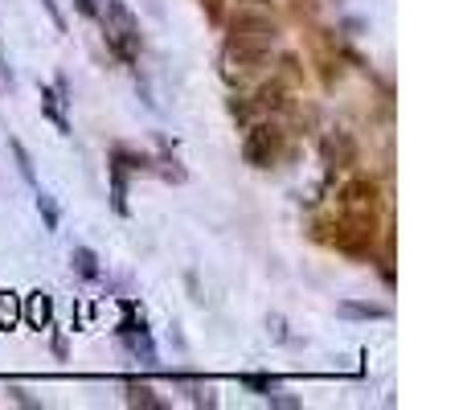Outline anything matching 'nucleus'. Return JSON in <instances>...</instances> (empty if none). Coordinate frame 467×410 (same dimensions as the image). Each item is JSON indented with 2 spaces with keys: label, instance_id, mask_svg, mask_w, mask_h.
<instances>
[{
  "label": "nucleus",
  "instance_id": "f257e3e1",
  "mask_svg": "<svg viewBox=\"0 0 467 410\" xmlns=\"http://www.w3.org/2000/svg\"><path fill=\"white\" fill-rule=\"evenodd\" d=\"M95 21L103 25L107 45H111L123 62H136L144 42H139V25H136L128 4H123V0H103V4H95Z\"/></svg>",
  "mask_w": 467,
  "mask_h": 410
},
{
  "label": "nucleus",
  "instance_id": "f03ea898",
  "mask_svg": "<svg viewBox=\"0 0 467 410\" xmlns=\"http://www.w3.org/2000/svg\"><path fill=\"white\" fill-rule=\"evenodd\" d=\"M230 37L234 42H255V45H266V50H275L279 42V21L263 4H246L230 17Z\"/></svg>",
  "mask_w": 467,
  "mask_h": 410
},
{
  "label": "nucleus",
  "instance_id": "7ed1b4c3",
  "mask_svg": "<svg viewBox=\"0 0 467 410\" xmlns=\"http://www.w3.org/2000/svg\"><path fill=\"white\" fill-rule=\"evenodd\" d=\"M283 148H287V131L279 123H255L242 140V161L250 169H271V164H279Z\"/></svg>",
  "mask_w": 467,
  "mask_h": 410
},
{
  "label": "nucleus",
  "instance_id": "20e7f679",
  "mask_svg": "<svg viewBox=\"0 0 467 410\" xmlns=\"http://www.w3.org/2000/svg\"><path fill=\"white\" fill-rule=\"evenodd\" d=\"M336 205L349 217H369L373 209L382 205V189H377V181H373V177H352V181L340 185Z\"/></svg>",
  "mask_w": 467,
  "mask_h": 410
},
{
  "label": "nucleus",
  "instance_id": "39448f33",
  "mask_svg": "<svg viewBox=\"0 0 467 410\" xmlns=\"http://www.w3.org/2000/svg\"><path fill=\"white\" fill-rule=\"evenodd\" d=\"M144 164L148 161L128 156V152L111 156V205H115V214H128V169H144Z\"/></svg>",
  "mask_w": 467,
  "mask_h": 410
},
{
  "label": "nucleus",
  "instance_id": "423d86ee",
  "mask_svg": "<svg viewBox=\"0 0 467 410\" xmlns=\"http://www.w3.org/2000/svg\"><path fill=\"white\" fill-rule=\"evenodd\" d=\"M271 58V50L266 45H255V42H226V66L230 70H242V75H250V70H258V66Z\"/></svg>",
  "mask_w": 467,
  "mask_h": 410
},
{
  "label": "nucleus",
  "instance_id": "0eeeda50",
  "mask_svg": "<svg viewBox=\"0 0 467 410\" xmlns=\"http://www.w3.org/2000/svg\"><path fill=\"white\" fill-rule=\"evenodd\" d=\"M352 161H357V144H352L349 131H332V136H324V164H328V173L349 169Z\"/></svg>",
  "mask_w": 467,
  "mask_h": 410
},
{
  "label": "nucleus",
  "instance_id": "6e6552de",
  "mask_svg": "<svg viewBox=\"0 0 467 410\" xmlns=\"http://www.w3.org/2000/svg\"><path fill=\"white\" fill-rule=\"evenodd\" d=\"M42 111L53 119V128L62 131V136H70V119H66V111H62V95L53 87H42Z\"/></svg>",
  "mask_w": 467,
  "mask_h": 410
},
{
  "label": "nucleus",
  "instance_id": "1a4fd4ad",
  "mask_svg": "<svg viewBox=\"0 0 467 410\" xmlns=\"http://www.w3.org/2000/svg\"><path fill=\"white\" fill-rule=\"evenodd\" d=\"M255 107H258V111H287V91H283V83H266V87H258Z\"/></svg>",
  "mask_w": 467,
  "mask_h": 410
},
{
  "label": "nucleus",
  "instance_id": "9d476101",
  "mask_svg": "<svg viewBox=\"0 0 467 410\" xmlns=\"http://www.w3.org/2000/svg\"><path fill=\"white\" fill-rule=\"evenodd\" d=\"M25 316H29L33 328H45V324H50V316H53L50 296H45V292H33V296H29V312H25Z\"/></svg>",
  "mask_w": 467,
  "mask_h": 410
},
{
  "label": "nucleus",
  "instance_id": "9b49d317",
  "mask_svg": "<svg viewBox=\"0 0 467 410\" xmlns=\"http://www.w3.org/2000/svg\"><path fill=\"white\" fill-rule=\"evenodd\" d=\"M340 316H357V320H385V308L382 304H352V300H344L340 304Z\"/></svg>",
  "mask_w": 467,
  "mask_h": 410
},
{
  "label": "nucleus",
  "instance_id": "f8f14e48",
  "mask_svg": "<svg viewBox=\"0 0 467 410\" xmlns=\"http://www.w3.org/2000/svg\"><path fill=\"white\" fill-rule=\"evenodd\" d=\"M70 263H75V271L83 275V280H99V259H95V250L75 247V250H70Z\"/></svg>",
  "mask_w": 467,
  "mask_h": 410
},
{
  "label": "nucleus",
  "instance_id": "ddd939ff",
  "mask_svg": "<svg viewBox=\"0 0 467 410\" xmlns=\"http://www.w3.org/2000/svg\"><path fill=\"white\" fill-rule=\"evenodd\" d=\"M17 320H21V300H17L12 292H0V324L12 328Z\"/></svg>",
  "mask_w": 467,
  "mask_h": 410
},
{
  "label": "nucleus",
  "instance_id": "4468645a",
  "mask_svg": "<svg viewBox=\"0 0 467 410\" xmlns=\"http://www.w3.org/2000/svg\"><path fill=\"white\" fill-rule=\"evenodd\" d=\"M37 209H42V217H45V230H58L62 214H58V205H53V197H50V193H42V189H37Z\"/></svg>",
  "mask_w": 467,
  "mask_h": 410
},
{
  "label": "nucleus",
  "instance_id": "2eb2a0df",
  "mask_svg": "<svg viewBox=\"0 0 467 410\" xmlns=\"http://www.w3.org/2000/svg\"><path fill=\"white\" fill-rule=\"evenodd\" d=\"M128 402H136V406H164L160 398H152V390L148 386H128Z\"/></svg>",
  "mask_w": 467,
  "mask_h": 410
},
{
  "label": "nucleus",
  "instance_id": "dca6fc26",
  "mask_svg": "<svg viewBox=\"0 0 467 410\" xmlns=\"http://www.w3.org/2000/svg\"><path fill=\"white\" fill-rule=\"evenodd\" d=\"M238 382H242L246 390H255V394H263V398L271 394V390H275V382H271V378H258V374H242Z\"/></svg>",
  "mask_w": 467,
  "mask_h": 410
},
{
  "label": "nucleus",
  "instance_id": "f3484780",
  "mask_svg": "<svg viewBox=\"0 0 467 410\" xmlns=\"http://www.w3.org/2000/svg\"><path fill=\"white\" fill-rule=\"evenodd\" d=\"M9 148H12V156H17V164H21V177H25V181H33V164H29V152H25V144L21 140H9Z\"/></svg>",
  "mask_w": 467,
  "mask_h": 410
},
{
  "label": "nucleus",
  "instance_id": "a211bd4d",
  "mask_svg": "<svg viewBox=\"0 0 467 410\" xmlns=\"http://www.w3.org/2000/svg\"><path fill=\"white\" fill-rule=\"evenodd\" d=\"M205 9H210L213 21H222V0H205Z\"/></svg>",
  "mask_w": 467,
  "mask_h": 410
},
{
  "label": "nucleus",
  "instance_id": "6ab92c4d",
  "mask_svg": "<svg viewBox=\"0 0 467 410\" xmlns=\"http://www.w3.org/2000/svg\"><path fill=\"white\" fill-rule=\"evenodd\" d=\"M78 4V12H83V17H95V0H75Z\"/></svg>",
  "mask_w": 467,
  "mask_h": 410
},
{
  "label": "nucleus",
  "instance_id": "aec40b11",
  "mask_svg": "<svg viewBox=\"0 0 467 410\" xmlns=\"http://www.w3.org/2000/svg\"><path fill=\"white\" fill-rule=\"evenodd\" d=\"M42 4H45V9H50V17H53V25H58V29H62V12L53 9V0H42Z\"/></svg>",
  "mask_w": 467,
  "mask_h": 410
}]
</instances>
